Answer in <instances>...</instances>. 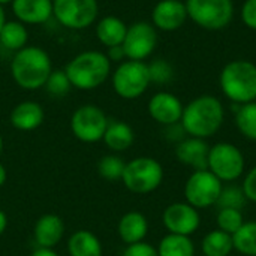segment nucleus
I'll return each instance as SVG.
<instances>
[{"label": "nucleus", "instance_id": "nucleus-10", "mask_svg": "<svg viewBox=\"0 0 256 256\" xmlns=\"http://www.w3.org/2000/svg\"><path fill=\"white\" fill-rule=\"evenodd\" d=\"M222 182L208 170L194 171L184 184L186 202L196 210L216 206L222 192Z\"/></svg>", "mask_w": 256, "mask_h": 256}, {"label": "nucleus", "instance_id": "nucleus-14", "mask_svg": "<svg viewBox=\"0 0 256 256\" xmlns=\"http://www.w3.org/2000/svg\"><path fill=\"white\" fill-rule=\"evenodd\" d=\"M183 104L182 100L168 92L156 93L148 102V114L150 117L164 126L180 123L183 116Z\"/></svg>", "mask_w": 256, "mask_h": 256}, {"label": "nucleus", "instance_id": "nucleus-33", "mask_svg": "<svg viewBox=\"0 0 256 256\" xmlns=\"http://www.w3.org/2000/svg\"><path fill=\"white\" fill-rule=\"evenodd\" d=\"M148 66V75H150V82L154 84H168L172 76H174V69L172 66L162 58L153 60Z\"/></svg>", "mask_w": 256, "mask_h": 256}, {"label": "nucleus", "instance_id": "nucleus-40", "mask_svg": "<svg viewBox=\"0 0 256 256\" xmlns=\"http://www.w3.org/2000/svg\"><path fill=\"white\" fill-rule=\"evenodd\" d=\"M8 228V216L3 210H0V236L6 231Z\"/></svg>", "mask_w": 256, "mask_h": 256}, {"label": "nucleus", "instance_id": "nucleus-24", "mask_svg": "<svg viewBox=\"0 0 256 256\" xmlns=\"http://www.w3.org/2000/svg\"><path fill=\"white\" fill-rule=\"evenodd\" d=\"M159 256H195V244L190 237L166 234L156 248Z\"/></svg>", "mask_w": 256, "mask_h": 256}, {"label": "nucleus", "instance_id": "nucleus-37", "mask_svg": "<svg viewBox=\"0 0 256 256\" xmlns=\"http://www.w3.org/2000/svg\"><path fill=\"white\" fill-rule=\"evenodd\" d=\"M166 138L170 141H176L177 144L180 141H183L186 138V132L182 126V123H176V124H170L166 126Z\"/></svg>", "mask_w": 256, "mask_h": 256}, {"label": "nucleus", "instance_id": "nucleus-31", "mask_svg": "<svg viewBox=\"0 0 256 256\" xmlns=\"http://www.w3.org/2000/svg\"><path fill=\"white\" fill-rule=\"evenodd\" d=\"M248 202V198L243 192L242 188L231 184V186H224L219 201H218V207L219 208H237L242 210Z\"/></svg>", "mask_w": 256, "mask_h": 256}, {"label": "nucleus", "instance_id": "nucleus-20", "mask_svg": "<svg viewBox=\"0 0 256 256\" xmlns=\"http://www.w3.org/2000/svg\"><path fill=\"white\" fill-rule=\"evenodd\" d=\"M117 234L126 246L141 243L148 234V220L140 212H128L118 220Z\"/></svg>", "mask_w": 256, "mask_h": 256}, {"label": "nucleus", "instance_id": "nucleus-3", "mask_svg": "<svg viewBox=\"0 0 256 256\" xmlns=\"http://www.w3.org/2000/svg\"><path fill=\"white\" fill-rule=\"evenodd\" d=\"M72 87L78 90H93L100 87L111 75V62L105 52L84 51L75 56L64 68Z\"/></svg>", "mask_w": 256, "mask_h": 256}, {"label": "nucleus", "instance_id": "nucleus-41", "mask_svg": "<svg viewBox=\"0 0 256 256\" xmlns=\"http://www.w3.org/2000/svg\"><path fill=\"white\" fill-rule=\"evenodd\" d=\"M6 180H8V171H6L4 165L0 162V188L6 183Z\"/></svg>", "mask_w": 256, "mask_h": 256}, {"label": "nucleus", "instance_id": "nucleus-34", "mask_svg": "<svg viewBox=\"0 0 256 256\" xmlns=\"http://www.w3.org/2000/svg\"><path fill=\"white\" fill-rule=\"evenodd\" d=\"M122 256H159L158 255V250L154 246H152L150 243H146V242H141V243H136V244H130V246H126L124 252Z\"/></svg>", "mask_w": 256, "mask_h": 256}, {"label": "nucleus", "instance_id": "nucleus-5", "mask_svg": "<svg viewBox=\"0 0 256 256\" xmlns=\"http://www.w3.org/2000/svg\"><path fill=\"white\" fill-rule=\"evenodd\" d=\"M122 182L124 188L136 195L154 192L164 182V166L159 160L148 156H140L126 162Z\"/></svg>", "mask_w": 256, "mask_h": 256}, {"label": "nucleus", "instance_id": "nucleus-29", "mask_svg": "<svg viewBox=\"0 0 256 256\" xmlns=\"http://www.w3.org/2000/svg\"><path fill=\"white\" fill-rule=\"evenodd\" d=\"M124 166L126 162L118 154H105L98 162V172L102 178L108 182H117L122 180Z\"/></svg>", "mask_w": 256, "mask_h": 256}, {"label": "nucleus", "instance_id": "nucleus-43", "mask_svg": "<svg viewBox=\"0 0 256 256\" xmlns=\"http://www.w3.org/2000/svg\"><path fill=\"white\" fill-rule=\"evenodd\" d=\"M3 153V136H2V134H0V154Z\"/></svg>", "mask_w": 256, "mask_h": 256}, {"label": "nucleus", "instance_id": "nucleus-13", "mask_svg": "<svg viewBox=\"0 0 256 256\" xmlns=\"http://www.w3.org/2000/svg\"><path fill=\"white\" fill-rule=\"evenodd\" d=\"M162 224L168 234L190 237L201 226L200 212L188 202H172L162 213Z\"/></svg>", "mask_w": 256, "mask_h": 256}, {"label": "nucleus", "instance_id": "nucleus-36", "mask_svg": "<svg viewBox=\"0 0 256 256\" xmlns=\"http://www.w3.org/2000/svg\"><path fill=\"white\" fill-rule=\"evenodd\" d=\"M242 20L249 28L256 30V0L244 2L242 8Z\"/></svg>", "mask_w": 256, "mask_h": 256}, {"label": "nucleus", "instance_id": "nucleus-39", "mask_svg": "<svg viewBox=\"0 0 256 256\" xmlns=\"http://www.w3.org/2000/svg\"><path fill=\"white\" fill-rule=\"evenodd\" d=\"M30 256H58L57 255V252L54 250V249H45V248H38V249H34Z\"/></svg>", "mask_w": 256, "mask_h": 256}, {"label": "nucleus", "instance_id": "nucleus-2", "mask_svg": "<svg viewBox=\"0 0 256 256\" xmlns=\"http://www.w3.org/2000/svg\"><path fill=\"white\" fill-rule=\"evenodd\" d=\"M51 72V58L40 46L26 45L15 52L10 62V75L16 86L24 90L42 88Z\"/></svg>", "mask_w": 256, "mask_h": 256}, {"label": "nucleus", "instance_id": "nucleus-30", "mask_svg": "<svg viewBox=\"0 0 256 256\" xmlns=\"http://www.w3.org/2000/svg\"><path fill=\"white\" fill-rule=\"evenodd\" d=\"M244 216L242 210L237 208H219L216 216L218 230L234 236L244 224Z\"/></svg>", "mask_w": 256, "mask_h": 256}, {"label": "nucleus", "instance_id": "nucleus-32", "mask_svg": "<svg viewBox=\"0 0 256 256\" xmlns=\"http://www.w3.org/2000/svg\"><path fill=\"white\" fill-rule=\"evenodd\" d=\"M44 87L46 88V92L51 96L63 98L69 93V90L72 88V84H70L69 76L66 75V72L63 69V70H52Z\"/></svg>", "mask_w": 256, "mask_h": 256}, {"label": "nucleus", "instance_id": "nucleus-22", "mask_svg": "<svg viewBox=\"0 0 256 256\" xmlns=\"http://www.w3.org/2000/svg\"><path fill=\"white\" fill-rule=\"evenodd\" d=\"M128 32V26L123 20L114 15L104 16L96 24V38L106 48L122 45Z\"/></svg>", "mask_w": 256, "mask_h": 256}, {"label": "nucleus", "instance_id": "nucleus-16", "mask_svg": "<svg viewBox=\"0 0 256 256\" xmlns=\"http://www.w3.org/2000/svg\"><path fill=\"white\" fill-rule=\"evenodd\" d=\"M208 152L210 146L201 138H184L176 147V158L180 164L190 166L194 171L208 168Z\"/></svg>", "mask_w": 256, "mask_h": 256}, {"label": "nucleus", "instance_id": "nucleus-23", "mask_svg": "<svg viewBox=\"0 0 256 256\" xmlns=\"http://www.w3.org/2000/svg\"><path fill=\"white\" fill-rule=\"evenodd\" d=\"M102 141L111 152L122 153L135 142V132L126 122H110Z\"/></svg>", "mask_w": 256, "mask_h": 256}, {"label": "nucleus", "instance_id": "nucleus-15", "mask_svg": "<svg viewBox=\"0 0 256 256\" xmlns=\"http://www.w3.org/2000/svg\"><path fill=\"white\" fill-rule=\"evenodd\" d=\"M186 4L180 0H160L152 12L153 26L164 32L180 28L186 22Z\"/></svg>", "mask_w": 256, "mask_h": 256}, {"label": "nucleus", "instance_id": "nucleus-19", "mask_svg": "<svg viewBox=\"0 0 256 256\" xmlns=\"http://www.w3.org/2000/svg\"><path fill=\"white\" fill-rule=\"evenodd\" d=\"M45 118L44 108L34 100H24L15 105L9 114L10 124L21 132H30L38 129Z\"/></svg>", "mask_w": 256, "mask_h": 256}, {"label": "nucleus", "instance_id": "nucleus-11", "mask_svg": "<svg viewBox=\"0 0 256 256\" xmlns=\"http://www.w3.org/2000/svg\"><path fill=\"white\" fill-rule=\"evenodd\" d=\"M98 14V0H52V15L63 27L72 30L90 27Z\"/></svg>", "mask_w": 256, "mask_h": 256}, {"label": "nucleus", "instance_id": "nucleus-35", "mask_svg": "<svg viewBox=\"0 0 256 256\" xmlns=\"http://www.w3.org/2000/svg\"><path fill=\"white\" fill-rule=\"evenodd\" d=\"M242 189H243L248 201L256 204V165L246 172V177L243 180Z\"/></svg>", "mask_w": 256, "mask_h": 256}, {"label": "nucleus", "instance_id": "nucleus-1", "mask_svg": "<svg viewBox=\"0 0 256 256\" xmlns=\"http://www.w3.org/2000/svg\"><path fill=\"white\" fill-rule=\"evenodd\" d=\"M224 118L225 111L222 102L214 96L204 94L190 100L183 108L180 123L186 135L207 140L218 134V130L224 124Z\"/></svg>", "mask_w": 256, "mask_h": 256}, {"label": "nucleus", "instance_id": "nucleus-8", "mask_svg": "<svg viewBox=\"0 0 256 256\" xmlns=\"http://www.w3.org/2000/svg\"><path fill=\"white\" fill-rule=\"evenodd\" d=\"M188 16L207 30L226 27L234 15L232 0H186Z\"/></svg>", "mask_w": 256, "mask_h": 256}, {"label": "nucleus", "instance_id": "nucleus-42", "mask_svg": "<svg viewBox=\"0 0 256 256\" xmlns=\"http://www.w3.org/2000/svg\"><path fill=\"white\" fill-rule=\"evenodd\" d=\"M4 22H6V15H4L3 6L0 4V30H2V27L4 26Z\"/></svg>", "mask_w": 256, "mask_h": 256}, {"label": "nucleus", "instance_id": "nucleus-12", "mask_svg": "<svg viewBox=\"0 0 256 256\" xmlns=\"http://www.w3.org/2000/svg\"><path fill=\"white\" fill-rule=\"evenodd\" d=\"M158 45V33L156 27L146 21L134 22L128 27L124 40L122 44L126 58L144 62L154 51Z\"/></svg>", "mask_w": 256, "mask_h": 256}, {"label": "nucleus", "instance_id": "nucleus-26", "mask_svg": "<svg viewBox=\"0 0 256 256\" xmlns=\"http://www.w3.org/2000/svg\"><path fill=\"white\" fill-rule=\"evenodd\" d=\"M27 40H28L27 28L18 20L6 21L0 30V42L6 50L16 52L27 45Z\"/></svg>", "mask_w": 256, "mask_h": 256}, {"label": "nucleus", "instance_id": "nucleus-44", "mask_svg": "<svg viewBox=\"0 0 256 256\" xmlns=\"http://www.w3.org/2000/svg\"><path fill=\"white\" fill-rule=\"evenodd\" d=\"M14 0H0V4L3 6V4H8V3H12Z\"/></svg>", "mask_w": 256, "mask_h": 256}, {"label": "nucleus", "instance_id": "nucleus-18", "mask_svg": "<svg viewBox=\"0 0 256 256\" xmlns=\"http://www.w3.org/2000/svg\"><path fill=\"white\" fill-rule=\"evenodd\" d=\"M12 10L22 24H44L52 16V0H14Z\"/></svg>", "mask_w": 256, "mask_h": 256}, {"label": "nucleus", "instance_id": "nucleus-9", "mask_svg": "<svg viewBox=\"0 0 256 256\" xmlns=\"http://www.w3.org/2000/svg\"><path fill=\"white\" fill-rule=\"evenodd\" d=\"M108 123L110 120L102 108L87 104L74 111L70 117V130L78 141L93 144L102 141Z\"/></svg>", "mask_w": 256, "mask_h": 256}, {"label": "nucleus", "instance_id": "nucleus-7", "mask_svg": "<svg viewBox=\"0 0 256 256\" xmlns=\"http://www.w3.org/2000/svg\"><path fill=\"white\" fill-rule=\"evenodd\" d=\"M246 160L242 150L231 142H218L208 152V171L222 183H232L244 174Z\"/></svg>", "mask_w": 256, "mask_h": 256}, {"label": "nucleus", "instance_id": "nucleus-17", "mask_svg": "<svg viewBox=\"0 0 256 256\" xmlns=\"http://www.w3.org/2000/svg\"><path fill=\"white\" fill-rule=\"evenodd\" d=\"M64 222L60 216L54 213L42 214L33 228V238L38 244V248L45 249H54L64 236Z\"/></svg>", "mask_w": 256, "mask_h": 256}, {"label": "nucleus", "instance_id": "nucleus-4", "mask_svg": "<svg viewBox=\"0 0 256 256\" xmlns=\"http://www.w3.org/2000/svg\"><path fill=\"white\" fill-rule=\"evenodd\" d=\"M220 88L234 104L256 100V64L246 60L228 63L220 74Z\"/></svg>", "mask_w": 256, "mask_h": 256}, {"label": "nucleus", "instance_id": "nucleus-28", "mask_svg": "<svg viewBox=\"0 0 256 256\" xmlns=\"http://www.w3.org/2000/svg\"><path fill=\"white\" fill-rule=\"evenodd\" d=\"M234 250L244 256H256V220L244 222L232 236Z\"/></svg>", "mask_w": 256, "mask_h": 256}, {"label": "nucleus", "instance_id": "nucleus-21", "mask_svg": "<svg viewBox=\"0 0 256 256\" xmlns=\"http://www.w3.org/2000/svg\"><path fill=\"white\" fill-rule=\"evenodd\" d=\"M69 256H102L104 249L100 240L88 230H78L72 232L66 244Z\"/></svg>", "mask_w": 256, "mask_h": 256}, {"label": "nucleus", "instance_id": "nucleus-25", "mask_svg": "<svg viewBox=\"0 0 256 256\" xmlns=\"http://www.w3.org/2000/svg\"><path fill=\"white\" fill-rule=\"evenodd\" d=\"M232 250V236L220 230L210 231L201 242V252L204 256H230Z\"/></svg>", "mask_w": 256, "mask_h": 256}, {"label": "nucleus", "instance_id": "nucleus-38", "mask_svg": "<svg viewBox=\"0 0 256 256\" xmlns=\"http://www.w3.org/2000/svg\"><path fill=\"white\" fill-rule=\"evenodd\" d=\"M106 57L110 58V62H123V58H126V54H124L123 46L122 45H117V46L108 48Z\"/></svg>", "mask_w": 256, "mask_h": 256}, {"label": "nucleus", "instance_id": "nucleus-27", "mask_svg": "<svg viewBox=\"0 0 256 256\" xmlns=\"http://www.w3.org/2000/svg\"><path fill=\"white\" fill-rule=\"evenodd\" d=\"M236 124L243 136L256 141V102L238 105L236 104Z\"/></svg>", "mask_w": 256, "mask_h": 256}, {"label": "nucleus", "instance_id": "nucleus-6", "mask_svg": "<svg viewBox=\"0 0 256 256\" xmlns=\"http://www.w3.org/2000/svg\"><path fill=\"white\" fill-rule=\"evenodd\" d=\"M111 80L117 96L128 100L138 99L150 86L148 66L144 62L124 60L116 68Z\"/></svg>", "mask_w": 256, "mask_h": 256}]
</instances>
